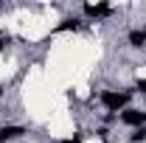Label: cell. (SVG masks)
I'll return each mask as SVG.
<instances>
[{
    "instance_id": "1",
    "label": "cell",
    "mask_w": 146,
    "mask_h": 143,
    "mask_svg": "<svg viewBox=\"0 0 146 143\" xmlns=\"http://www.w3.org/2000/svg\"><path fill=\"white\" fill-rule=\"evenodd\" d=\"M101 101H104L107 109H121L124 104H127V93H104Z\"/></svg>"
},
{
    "instance_id": "2",
    "label": "cell",
    "mask_w": 146,
    "mask_h": 143,
    "mask_svg": "<svg viewBox=\"0 0 146 143\" xmlns=\"http://www.w3.org/2000/svg\"><path fill=\"white\" fill-rule=\"evenodd\" d=\"M121 118H124L127 124H132V126H138V124H143V121H146V115H143V112H138V109H127Z\"/></svg>"
},
{
    "instance_id": "3",
    "label": "cell",
    "mask_w": 146,
    "mask_h": 143,
    "mask_svg": "<svg viewBox=\"0 0 146 143\" xmlns=\"http://www.w3.org/2000/svg\"><path fill=\"white\" fill-rule=\"evenodd\" d=\"M23 135V129L20 126H9V129H0V140H11V138H17Z\"/></svg>"
},
{
    "instance_id": "4",
    "label": "cell",
    "mask_w": 146,
    "mask_h": 143,
    "mask_svg": "<svg viewBox=\"0 0 146 143\" xmlns=\"http://www.w3.org/2000/svg\"><path fill=\"white\" fill-rule=\"evenodd\" d=\"M129 39H132V45H138V48H141V45L146 42V31H132Z\"/></svg>"
},
{
    "instance_id": "5",
    "label": "cell",
    "mask_w": 146,
    "mask_h": 143,
    "mask_svg": "<svg viewBox=\"0 0 146 143\" xmlns=\"http://www.w3.org/2000/svg\"><path fill=\"white\" fill-rule=\"evenodd\" d=\"M87 11L96 14V17H101V14H110V6H87Z\"/></svg>"
},
{
    "instance_id": "6",
    "label": "cell",
    "mask_w": 146,
    "mask_h": 143,
    "mask_svg": "<svg viewBox=\"0 0 146 143\" xmlns=\"http://www.w3.org/2000/svg\"><path fill=\"white\" fill-rule=\"evenodd\" d=\"M70 28H76V20H65L62 23V31H70Z\"/></svg>"
},
{
    "instance_id": "7",
    "label": "cell",
    "mask_w": 146,
    "mask_h": 143,
    "mask_svg": "<svg viewBox=\"0 0 146 143\" xmlns=\"http://www.w3.org/2000/svg\"><path fill=\"white\" fill-rule=\"evenodd\" d=\"M138 90H143V93H146V79H141V81H138Z\"/></svg>"
},
{
    "instance_id": "8",
    "label": "cell",
    "mask_w": 146,
    "mask_h": 143,
    "mask_svg": "<svg viewBox=\"0 0 146 143\" xmlns=\"http://www.w3.org/2000/svg\"><path fill=\"white\" fill-rule=\"evenodd\" d=\"M65 143H79V138H73V140H65Z\"/></svg>"
}]
</instances>
